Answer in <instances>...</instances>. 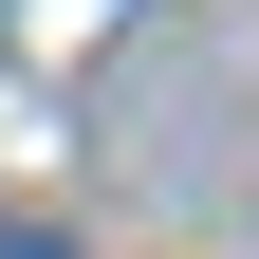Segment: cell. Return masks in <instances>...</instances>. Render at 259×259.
I'll return each instance as SVG.
<instances>
[{"label":"cell","mask_w":259,"mask_h":259,"mask_svg":"<svg viewBox=\"0 0 259 259\" xmlns=\"http://www.w3.org/2000/svg\"><path fill=\"white\" fill-rule=\"evenodd\" d=\"M0 259H56V241H0Z\"/></svg>","instance_id":"6da1fadb"}]
</instances>
